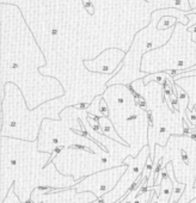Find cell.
Instances as JSON below:
<instances>
[{
  "instance_id": "6da1fadb",
  "label": "cell",
  "mask_w": 196,
  "mask_h": 203,
  "mask_svg": "<svg viewBox=\"0 0 196 203\" xmlns=\"http://www.w3.org/2000/svg\"><path fill=\"white\" fill-rule=\"evenodd\" d=\"M1 177L0 202L4 203L13 188L20 203H33L31 195L38 188L65 190L74 188L80 181L64 176L51 161L54 154L38 151V141H24L0 136Z\"/></svg>"
},
{
  "instance_id": "7a4b0ae2",
  "label": "cell",
  "mask_w": 196,
  "mask_h": 203,
  "mask_svg": "<svg viewBox=\"0 0 196 203\" xmlns=\"http://www.w3.org/2000/svg\"><path fill=\"white\" fill-rule=\"evenodd\" d=\"M88 116L89 112L86 110H82L79 113V120L81 121L86 135L97 141L108 153L96 154L82 147H68L59 151L51 160L60 173L64 176H72L75 181H81L99 171L122 166L124 165V159L132 155L129 146L96 131L89 123Z\"/></svg>"
},
{
  "instance_id": "3957f363",
  "label": "cell",
  "mask_w": 196,
  "mask_h": 203,
  "mask_svg": "<svg viewBox=\"0 0 196 203\" xmlns=\"http://www.w3.org/2000/svg\"><path fill=\"white\" fill-rule=\"evenodd\" d=\"M1 105L0 136L24 141H36L43 120H60V112L66 109L65 97L49 100L31 110L17 85L9 82L5 86Z\"/></svg>"
},
{
  "instance_id": "277c9868",
  "label": "cell",
  "mask_w": 196,
  "mask_h": 203,
  "mask_svg": "<svg viewBox=\"0 0 196 203\" xmlns=\"http://www.w3.org/2000/svg\"><path fill=\"white\" fill-rule=\"evenodd\" d=\"M106 103L108 116L117 134L130 147L132 157L136 158L148 144L150 116L130 86L113 85L102 95Z\"/></svg>"
},
{
  "instance_id": "5b68a950",
  "label": "cell",
  "mask_w": 196,
  "mask_h": 203,
  "mask_svg": "<svg viewBox=\"0 0 196 203\" xmlns=\"http://www.w3.org/2000/svg\"><path fill=\"white\" fill-rule=\"evenodd\" d=\"M80 109L67 106L60 112V120H43L38 135V151L54 154L68 147H82L96 154H106L101 144L89 137L79 120Z\"/></svg>"
},
{
  "instance_id": "8992f818",
  "label": "cell",
  "mask_w": 196,
  "mask_h": 203,
  "mask_svg": "<svg viewBox=\"0 0 196 203\" xmlns=\"http://www.w3.org/2000/svg\"><path fill=\"white\" fill-rule=\"evenodd\" d=\"M161 17L158 14L157 10L153 11L151 14V22L148 26L136 34L130 46V49L127 51L126 57L122 62V68L106 82L108 87L113 85L130 86L134 81L144 79L148 75L147 73L141 71V62H142L144 55L151 50L163 47V44L171 36V35H166L159 38L154 37L153 33L158 30L157 25Z\"/></svg>"
},
{
  "instance_id": "52a82bcc",
  "label": "cell",
  "mask_w": 196,
  "mask_h": 203,
  "mask_svg": "<svg viewBox=\"0 0 196 203\" xmlns=\"http://www.w3.org/2000/svg\"><path fill=\"white\" fill-rule=\"evenodd\" d=\"M150 116L148 127V147L151 159L155 154V146L165 147L171 136L185 135V115L179 111H174L166 100L147 110Z\"/></svg>"
},
{
  "instance_id": "ba28073f",
  "label": "cell",
  "mask_w": 196,
  "mask_h": 203,
  "mask_svg": "<svg viewBox=\"0 0 196 203\" xmlns=\"http://www.w3.org/2000/svg\"><path fill=\"white\" fill-rule=\"evenodd\" d=\"M150 157L151 151L148 144L142 148V151L137 154L136 158L128 155L123 161V164L127 165L128 168L119 181L117 185L110 192L104 195L102 198H98L95 203H117L120 199L124 198L130 192V190L136 185L139 178L141 177Z\"/></svg>"
},
{
  "instance_id": "9c48e42d",
  "label": "cell",
  "mask_w": 196,
  "mask_h": 203,
  "mask_svg": "<svg viewBox=\"0 0 196 203\" xmlns=\"http://www.w3.org/2000/svg\"><path fill=\"white\" fill-rule=\"evenodd\" d=\"M127 168V165H122L119 167L96 172L81 179L74 186V189L77 192H92L97 196V198H102L117 185Z\"/></svg>"
},
{
  "instance_id": "30bf717a",
  "label": "cell",
  "mask_w": 196,
  "mask_h": 203,
  "mask_svg": "<svg viewBox=\"0 0 196 203\" xmlns=\"http://www.w3.org/2000/svg\"><path fill=\"white\" fill-rule=\"evenodd\" d=\"M97 196L92 192H77L74 188L53 190L38 188L31 195L33 203H95Z\"/></svg>"
},
{
  "instance_id": "8fae6325",
  "label": "cell",
  "mask_w": 196,
  "mask_h": 203,
  "mask_svg": "<svg viewBox=\"0 0 196 203\" xmlns=\"http://www.w3.org/2000/svg\"><path fill=\"white\" fill-rule=\"evenodd\" d=\"M126 51L116 48H109L102 51L95 59L84 60L85 68L93 74H114L122 68V62L126 57Z\"/></svg>"
},
{
  "instance_id": "7c38bea8",
  "label": "cell",
  "mask_w": 196,
  "mask_h": 203,
  "mask_svg": "<svg viewBox=\"0 0 196 203\" xmlns=\"http://www.w3.org/2000/svg\"><path fill=\"white\" fill-rule=\"evenodd\" d=\"M176 85L188 95L189 97V106L188 110L195 111L196 106V75L195 77H187V78H181L175 80Z\"/></svg>"
},
{
  "instance_id": "4fadbf2b",
  "label": "cell",
  "mask_w": 196,
  "mask_h": 203,
  "mask_svg": "<svg viewBox=\"0 0 196 203\" xmlns=\"http://www.w3.org/2000/svg\"><path fill=\"white\" fill-rule=\"evenodd\" d=\"M97 121H98V126H99V134L105 135V136L113 139V140H115V141H117V142H120L122 144H126V146H128V144L126 143V141L117 134V131H116L113 122H111L106 117V116H103V117L97 118Z\"/></svg>"
},
{
  "instance_id": "5bb4252c",
  "label": "cell",
  "mask_w": 196,
  "mask_h": 203,
  "mask_svg": "<svg viewBox=\"0 0 196 203\" xmlns=\"http://www.w3.org/2000/svg\"><path fill=\"white\" fill-rule=\"evenodd\" d=\"M159 186H160V191H159L155 203H170L172 191H174V184L170 177L167 176V173L163 177Z\"/></svg>"
},
{
  "instance_id": "9a60e30c",
  "label": "cell",
  "mask_w": 196,
  "mask_h": 203,
  "mask_svg": "<svg viewBox=\"0 0 196 203\" xmlns=\"http://www.w3.org/2000/svg\"><path fill=\"white\" fill-rule=\"evenodd\" d=\"M102 102H103V96H96L95 99L89 105H85V109L89 112V115L93 116L96 118L105 116L103 112V109H102Z\"/></svg>"
},
{
  "instance_id": "2e32d148",
  "label": "cell",
  "mask_w": 196,
  "mask_h": 203,
  "mask_svg": "<svg viewBox=\"0 0 196 203\" xmlns=\"http://www.w3.org/2000/svg\"><path fill=\"white\" fill-rule=\"evenodd\" d=\"M177 23H178L177 18H175V17H163L159 20V23L157 25V29L160 30V31L161 30H169V29H171V27H175Z\"/></svg>"
},
{
  "instance_id": "e0dca14e",
  "label": "cell",
  "mask_w": 196,
  "mask_h": 203,
  "mask_svg": "<svg viewBox=\"0 0 196 203\" xmlns=\"http://www.w3.org/2000/svg\"><path fill=\"white\" fill-rule=\"evenodd\" d=\"M188 31L191 34V38H192V42H195L196 43V24L195 25H192V26H190V27H188Z\"/></svg>"
},
{
  "instance_id": "ac0fdd59",
  "label": "cell",
  "mask_w": 196,
  "mask_h": 203,
  "mask_svg": "<svg viewBox=\"0 0 196 203\" xmlns=\"http://www.w3.org/2000/svg\"><path fill=\"white\" fill-rule=\"evenodd\" d=\"M195 111H196V106H195Z\"/></svg>"
}]
</instances>
